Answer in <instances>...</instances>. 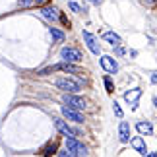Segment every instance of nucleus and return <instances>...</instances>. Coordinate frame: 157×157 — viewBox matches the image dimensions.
<instances>
[{
    "label": "nucleus",
    "instance_id": "20e7f679",
    "mask_svg": "<svg viewBox=\"0 0 157 157\" xmlns=\"http://www.w3.org/2000/svg\"><path fill=\"white\" fill-rule=\"evenodd\" d=\"M62 101L68 105V109H72V111H78V113H80L82 109H86V99L76 97V95H68V93H66L64 97H62Z\"/></svg>",
    "mask_w": 157,
    "mask_h": 157
},
{
    "label": "nucleus",
    "instance_id": "423d86ee",
    "mask_svg": "<svg viewBox=\"0 0 157 157\" xmlns=\"http://www.w3.org/2000/svg\"><path fill=\"white\" fill-rule=\"evenodd\" d=\"M52 120H54V126H56V130L60 132V134H64L66 138H74V128H70L66 120L58 118V117H54Z\"/></svg>",
    "mask_w": 157,
    "mask_h": 157
},
{
    "label": "nucleus",
    "instance_id": "393cba45",
    "mask_svg": "<svg viewBox=\"0 0 157 157\" xmlns=\"http://www.w3.org/2000/svg\"><path fill=\"white\" fill-rule=\"evenodd\" d=\"M144 4H147V6H153V0H144Z\"/></svg>",
    "mask_w": 157,
    "mask_h": 157
},
{
    "label": "nucleus",
    "instance_id": "dca6fc26",
    "mask_svg": "<svg viewBox=\"0 0 157 157\" xmlns=\"http://www.w3.org/2000/svg\"><path fill=\"white\" fill-rule=\"evenodd\" d=\"M43 153L45 155H54L56 153V144H49L47 147H43Z\"/></svg>",
    "mask_w": 157,
    "mask_h": 157
},
{
    "label": "nucleus",
    "instance_id": "1a4fd4ad",
    "mask_svg": "<svg viewBox=\"0 0 157 157\" xmlns=\"http://www.w3.org/2000/svg\"><path fill=\"white\" fill-rule=\"evenodd\" d=\"M83 41L87 43V47H89V51H91L93 54H99V43H97V39L93 37L89 31H83Z\"/></svg>",
    "mask_w": 157,
    "mask_h": 157
},
{
    "label": "nucleus",
    "instance_id": "f8f14e48",
    "mask_svg": "<svg viewBox=\"0 0 157 157\" xmlns=\"http://www.w3.org/2000/svg\"><path fill=\"white\" fill-rule=\"evenodd\" d=\"M41 14H43V17H47V20H58V10L52 8V6H43V8H41Z\"/></svg>",
    "mask_w": 157,
    "mask_h": 157
},
{
    "label": "nucleus",
    "instance_id": "f257e3e1",
    "mask_svg": "<svg viewBox=\"0 0 157 157\" xmlns=\"http://www.w3.org/2000/svg\"><path fill=\"white\" fill-rule=\"evenodd\" d=\"M54 86L58 89H62L64 93L72 95V93H76V91L82 89V82L74 80V78H56V80H54Z\"/></svg>",
    "mask_w": 157,
    "mask_h": 157
},
{
    "label": "nucleus",
    "instance_id": "6ab92c4d",
    "mask_svg": "<svg viewBox=\"0 0 157 157\" xmlns=\"http://www.w3.org/2000/svg\"><path fill=\"white\" fill-rule=\"evenodd\" d=\"M113 111H114V114H117L118 118H122V109L118 107V103H117V101H114V103H113Z\"/></svg>",
    "mask_w": 157,
    "mask_h": 157
},
{
    "label": "nucleus",
    "instance_id": "ddd939ff",
    "mask_svg": "<svg viewBox=\"0 0 157 157\" xmlns=\"http://www.w3.org/2000/svg\"><path fill=\"white\" fill-rule=\"evenodd\" d=\"M103 39L109 41V43H111L113 47H120V43H122V39H120L114 31H107V33H103Z\"/></svg>",
    "mask_w": 157,
    "mask_h": 157
},
{
    "label": "nucleus",
    "instance_id": "39448f33",
    "mask_svg": "<svg viewBox=\"0 0 157 157\" xmlns=\"http://www.w3.org/2000/svg\"><path fill=\"white\" fill-rule=\"evenodd\" d=\"M101 66H103V70L109 72V74H117L118 72L117 60H114L113 56H109V54H103V56H101Z\"/></svg>",
    "mask_w": 157,
    "mask_h": 157
},
{
    "label": "nucleus",
    "instance_id": "5701e85b",
    "mask_svg": "<svg viewBox=\"0 0 157 157\" xmlns=\"http://www.w3.org/2000/svg\"><path fill=\"white\" fill-rule=\"evenodd\" d=\"M151 83H157V72H153V74H151Z\"/></svg>",
    "mask_w": 157,
    "mask_h": 157
},
{
    "label": "nucleus",
    "instance_id": "aec40b11",
    "mask_svg": "<svg viewBox=\"0 0 157 157\" xmlns=\"http://www.w3.org/2000/svg\"><path fill=\"white\" fill-rule=\"evenodd\" d=\"M58 155H60V157H74V155H72V153L68 151V149H60Z\"/></svg>",
    "mask_w": 157,
    "mask_h": 157
},
{
    "label": "nucleus",
    "instance_id": "2eb2a0df",
    "mask_svg": "<svg viewBox=\"0 0 157 157\" xmlns=\"http://www.w3.org/2000/svg\"><path fill=\"white\" fill-rule=\"evenodd\" d=\"M49 31H51V35H52V39L56 41V43H62V41H64V33L60 31V29H56V27H51Z\"/></svg>",
    "mask_w": 157,
    "mask_h": 157
},
{
    "label": "nucleus",
    "instance_id": "6e6552de",
    "mask_svg": "<svg viewBox=\"0 0 157 157\" xmlns=\"http://www.w3.org/2000/svg\"><path fill=\"white\" fill-rule=\"evenodd\" d=\"M142 97V89L140 87H134V89H130V91H126L124 93V99L128 101V103H132V109H136L138 107V103L136 101Z\"/></svg>",
    "mask_w": 157,
    "mask_h": 157
},
{
    "label": "nucleus",
    "instance_id": "4be33fe9",
    "mask_svg": "<svg viewBox=\"0 0 157 157\" xmlns=\"http://www.w3.org/2000/svg\"><path fill=\"white\" fill-rule=\"evenodd\" d=\"M33 0H20V6H29Z\"/></svg>",
    "mask_w": 157,
    "mask_h": 157
},
{
    "label": "nucleus",
    "instance_id": "a211bd4d",
    "mask_svg": "<svg viewBox=\"0 0 157 157\" xmlns=\"http://www.w3.org/2000/svg\"><path fill=\"white\" fill-rule=\"evenodd\" d=\"M68 6H70V10H72V12H76V14L83 12V10H82V6H80V4H76V2H68Z\"/></svg>",
    "mask_w": 157,
    "mask_h": 157
},
{
    "label": "nucleus",
    "instance_id": "4468645a",
    "mask_svg": "<svg viewBox=\"0 0 157 157\" xmlns=\"http://www.w3.org/2000/svg\"><path fill=\"white\" fill-rule=\"evenodd\" d=\"M136 128H138L140 134H151V132H153V126L149 124V122H138Z\"/></svg>",
    "mask_w": 157,
    "mask_h": 157
},
{
    "label": "nucleus",
    "instance_id": "f03ea898",
    "mask_svg": "<svg viewBox=\"0 0 157 157\" xmlns=\"http://www.w3.org/2000/svg\"><path fill=\"white\" fill-rule=\"evenodd\" d=\"M66 149H68V151L74 155V157H86L87 155V149H86V146H83V144H80L76 140V138H66Z\"/></svg>",
    "mask_w": 157,
    "mask_h": 157
},
{
    "label": "nucleus",
    "instance_id": "b1692460",
    "mask_svg": "<svg viewBox=\"0 0 157 157\" xmlns=\"http://www.w3.org/2000/svg\"><path fill=\"white\" fill-rule=\"evenodd\" d=\"M89 2H93V4H95V6H99V4H101V2H103V0H89Z\"/></svg>",
    "mask_w": 157,
    "mask_h": 157
},
{
    "label": "nucleus",
    "instance_id": "0eeeda50",
    "mask_svg": "<svg viewBox=\"0 0 157 157\" xmlns=\"http://www.w3.org/2000/svg\"><path fill=\"white\" fill-rule=\"evenodd\" d=\"M62 117H64V118H68V120H72V122H78V124H82V122H83L82 113L72 111V109H68V107H62Z\"/></svg>",
    "mask_w": 157,
    "mask_h": 157
},
{
    "label": "nucleus",
    "instance_id": "7ed1b4c3",
    "mask_svg": "<svg viewBox=\"0 0 157 157\" xmlns=\"http://www.w3.org/2000/svg\"><path fill=\"white\" fill-rule=\"evenodd\" d=\"M60 56H62V60L66 64H72V62H80V60L83 58L82 56V52L74 49V47H64L62 51H60Z\"/></svg>",
    "mask_w": 157,
    "mask_h": 157
},
{
    "label": "nucleus",
    "instance_id": "bb28decb",
    "mask_svg": "<svg viewBox=\"0 0 157 157\" xmlns=\"http://www.w3.org/2000/svg\"><path fill=\"white\" fill-rule=\"evenodd\" d=\"M153 105H155V109H157V97H153Z\"/></svg>",
    "mask_w": 157,
    "mask_h": 157
},
{
    "label": "nucleus",
    "instance_id": "f3484780",
    "mask_svg": "<svg viewBox=\"0 0 157 157\" xmlns=\"http://www.w3.org/2000/svg\"><path fill=\"white\" fill-rule=\"evenodd\" d=\"M103 82H105V87H107V91H109V93H113V91H114V87H113V82H111V78H109V76H105V80H103Z\"/></svg>",
    "mask_w": 157,
    "mask_h": 157
},
{
    "label": "nucleus",
    "instance_id": "412c9836",
    "mask_svg": "<svg viewBox=\"0 0 157 157\" xmlns=\"http://www.w3.org/2000/svg\"><path fill=\"white\" fill-rule=\"evenodd\" d=\"M33 2L37 4V6H47V2H49V0H33Z\"/></svg>",
    "mask_w": 157,
    "mask_h": 157
},
{
    "label": "nucleus",
    "instance_id": "9b49d317",
    "mask_svg": "<svg viewBox=\"0 0 157 157\" xmlns=\"http://www.w3.org/2000/svg\"><path fill=\"white\" fill-rule=\"evenodd\" d=\"M130 144H132V147H134V149H136V151L140 153V155H144V157L147 155V147H146V142H144L140 136H138V138H134V140H132Z\"/></svg>",
    "mask_w": 157,
    "mask_h": 157
},
{
    "label": "nucleus",
    "instance_id": "9d476101",
    "mask_svg": "<svg viewBox=\"0 0 157 157\" xmlns=\"http://www.w3.org/2000/svg\"><path fill=\"white\" fill-rule=\"evenodd\" d=\"M118 138H120V142H130V124L126 122V120H122L118 126Z\"/></svg>",
    "mask_w": 157,
    "mask_h": 157
},
{
    "label": "nucleus",
    "instance_id": "a878e982",
    "mask_svg": "<svg viewBox=\"0 0 157 157\" xmlns=\"http://www.w3.org/2000/svg\"><path fill=\"white\" fill-rule=\"evenodd\" d=\"M146 157H157V151H151V153H147Z\"/></svg>",
    "mask_w": 157,
    "mask_h": 157
}]
</instances>
